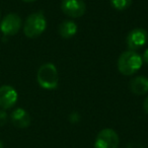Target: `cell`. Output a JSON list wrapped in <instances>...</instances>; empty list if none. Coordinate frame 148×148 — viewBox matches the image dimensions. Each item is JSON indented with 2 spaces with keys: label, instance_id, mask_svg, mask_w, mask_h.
Segmentation results:
<instances>
[{
  "label": "cell",
  "instance_id": "obj_9",
  "mask_svg": "<svg viewBox=\"0 0 148 148\" xmlns=\"http://www.w3.org/2000/svg\"><path fill=\"white\" fill-rule=\"evenodd\" d=\"M11 123L13 124V126L19 129H25L27 128L31 125V116L27 113L25 110L18 108V109H15L14 111L11 113L10 116Z\"/></svg>",
  "mask_w": 148,
  "mask_h": 148
},
{
  "label": "cell",
  "instance_id": "obj_1",
  "mask_svg": "<svg viewBox=\"0 0 148 148\" xmlns=\"http://www.w3.org/2000/svg\"><path fill=\"white\" fill-rule=\"evenodd\" d=\"M142 57L135 51H125L118 59V69L123 75H133L142 67Z\"/></svg>",
  "mask_w": 148,
  "mask_h": 148
},
{
  "label": "cell",
  "instance_id": "obj_17",
  "mask_svg": "<svg viewBox=\"0 0 148 148\" xmlns=\"http://www.w3.org/2000/svg\"><path fill=\"white\" fill-rule=\"evenodd\" d=\"M23 1H25V2H35V1H37V0H23Z\"/></svg>",
  "mask_w": 148,
  "mask_h": 148
},
{
  "label": "cell",
  "instance_id": "obj_16",
  "mask_svg": "<svg viewBox=\"0 0 148 148\" xmlns=\"http://www.w3.org/2000/svg\"><path fill=\"white\" fill-rule=\"evenodd\" d=\"M143 108H144V111L146 112V113L148 114V97L145 99V101H144L143 103Z\"/></svg>",
  "mask_w": 148,
  "mask_h": 148
},
{
  "label": "cell",
  "instance_id": "obj_4",
  "mask_svg": "<svg viewBox=\"0 0 148 148\" xmlns=\"http://www.w3.org/2000/svg\"><path fill=\"white\" fill-rule=\"evenodd\" d=\"M119 142L120 139L117 132L110 128H106L97 134L95 148H118Z\"/></svg>",
  "mask_w": 148,
  "mask_h": 148
},
{
  "label": "cell",
  "instance_id": "obj_12",
  "mask_svg": "<svg viewBox=\"0 0 148 148\" xmlns=\"http://www.w3.org/2000/svg\"><path fill=\"white\" fill-rule=\"evenodd\" d=\"M110 2L117 10H125L132 4V0H110Z\"/></svg>",
  "mask_w": 148,
  "mask_h": 148
},
{
  "label": "cell",
  "instance_id": "obj_14",
  "mask_svg": "<svg viewBox=\"0 0 148 148\" xmlns=\"http://www.w3.org/2000/svg\"><path fill=\"white\" fill-rule=\"evenodd\" d=\"M69 120L71 123H78L79 120H80V116H79V114L76 113V112H73V113L69 116Z\"/></svg>",
  "mask_w": 148,
  "mask_h": 148
},
{
  "label": "cell",
  "instance_id": "obj_2",
  "mask_svg": "<svg viewBox=\"0 0 148 148\" xmlns=\"http://www.w3.org/2000/svg\"><path fill=\"white\" fill-rule=\"evenodd\" d=\"M37 79L40 86L44 89H56L59 84V74L56 66L53 63L43 64L38 70Z\"/></svg>",
  "mask_w": 148,
  "mask_h": 148
},
{
  "label": "cell",
  "instance_id": "obj_6",
  "mask_svg": "<svg viewBox=\"0 0 148 148\" xmlns=\"http://www.w3.org/2000/svg\"><path fill=\"white\" fill-rule=\"evenodd\" d=\"M21 18L16 13H9L0 23V29L5 36H14L21 27Z\"/></svg>",
  "mask_w": 148,
  "mask_h": 148
},
{
  "label": "cell",
  "instance_id": "obj_7",
  "mask_svg": "<svg viewBox=\"0 0 148 148\" xmlns=\"http://www.w3.org/2000/svg\"><path fill=\"white\" fill-rule=\"evenodd\" d=\"M148 40V33L144 29H134L128 34L126 43L130 50L135 51L142 48Z\"/></svg>",
  "mask_w": 148,
  "mask_h": 148
},
{
  "label": "cell",
  "instance_id": "obj_11",
  "mask_svg": "<svg viewBox=\"0 0 148 148\" xmlns=\"http://www.w3.org/2000/svg\"><path fill=\"white\" fill-rule=\"evenodd\" d=\"M59 35L64 39H70L74 37L77 33V25L76 23L72 21H64L59 25Z\"/></svg>",
  "mask_w": 148,
  "mask_h": 148
},
{
  "label": "cell",
  "instance_id": "obj_13",
  "mask_svg": "<svg viewBox=\"0 0 148 148\" xmlns=\"http://www.w3.org/2000/svg\"><path fill=\"white\" fill-rule=\"evenodd\" d=\"M8 121V116L4 110H0V126H4Z\"/></svg>",
  "mask_w": 148,
  "mask_h": 148
},
{
  "label": "cell",
  "instance_id": "obj_8",
  "mask_svg": "<svg viewBox=\"0 0 148 148\" xmlns=\"http://www.w3.org/2000/svg\"><path fill=\"white\" fill-rule=\"evenodd\" d=\"M17 101V92L10 85L0 86V108L2 110L11 109Z\"/></svg>",
  "mask_w": 148,
  "mask_h": 148
},
{
  "label": "cell",
  "instance_id": "obj_5",
  "mask_svg": "<svg viewBox=\"0 0 148 148\" xmlns=\"http://www.w3.org/2000/svg\"><path fill=\"white\" fill-rule=\"evenodd\" d=\"M61 9L68 16L78 18L85 13L86 5L83 0H62Z\"/></svg>",
  "mask_w": 148,
  "mask_h": 148
},
{
  "label": "cell",
  "instance_id": "obj_18",
  "mask_svg": "<svg viewBox=\"0 0 148 148\" xmlns=\"http://www.w3.org/2000/svg\"><path fill=\"white\" fill-rule=\"evenodd\" d=\"M0 148H3V144H2V142H1V140H0Z\"/></svg>",
  "mask_w": 148,
  "mask_h": 148
},
{
  "label": "cell",
  "instance_id": "obj_10",
  "mask_svg": "<svg viewBox=\"0 0 148 148\" xmlns=\"http://www.w3.org/2000/svg\"><path fill=\"white\" fill-rule=\"evenodd\" d=\"M130 89L136 95H143L148 92V78L137 76L130 81Z\"/></svg>",
  "mask_w": 148,
  "mask_h": 148
},
{
  "label": "cell",
  "instance_id": "obj_19",
  "mask_svg": "<svg viewBox=\"0 0 148 148\" xmlns=\"http://www.w3.org/2000/svg\"><path fill=\"white\" fill-rule=\"evenodd\" d=\"M0 16H1V14H0Z\"/></svg>",
  "mask_w": 148,
  "mask_h": 148
},
{
  "label": "cell",
  "instance_id": "obj_3",
  "mask_svg": "<svg viewBox=\"0 0 148 148\" xmlns=\"http://www.w3.org/2000/svg\"><path fill=\"white\" fill-rule=\"evenodd\" d=\"M47 21L43 12H35L27 17L23 25V33L27 38H37L45 32Z\"/></svg>",
  "mask_w": 148,
  "mask_h": 148
},
{
  "label": "cell",
  "instance_id": "obj_15",
  "mask_svg": "<svg viewBox=\"0 0 148 148\" xmlns=\"http://www.w3.org/2000/svg\"><path fill=\"white\" fill-rule=\"evenodd\" d=\"M142 60H143L145 63L148 64V49H146L143 53V56H142Z\"/></svg>",
  "mask_w": 148,
  "mask_h": 148
}]
</instances>
